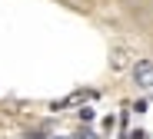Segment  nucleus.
I'll return each instance as SVG.
<instances>
[{
	"label": "nucleus",
	"mask_w": 153,
	"mask_h": 139,
	"mask_svg": "<svg viewBox=\"0 0 153 139\" xmlns=\"http://www.w3.org/2000/svg\"><path fill=\"white\" fill-rule=\"evenodd\" d=\"M130 139H146V132H143V129H133V132H130Z\"/></svg>",
	"instance_id": "obj_4"
},
{
	"label": "nucleus",
	"mask_w": 153,
	"mask_h": 139,
	"mask_svg": "<svg viewBox=\"0 0 153 139\" xmlns=\"http://www.w3.org/2000/svg\"><path fill=\"white\" fill-rule=\"evenodd\" d=\"M130 76L137 83V90H153V60H133Z\"/></svg>",
	"instance_id": "obj_1"
},
{
	"label": "nucleus",
	"mask_w": 153,
	"mask_h": 139,
	"mask_svg": "<svg viewBox=\"0 0 153 139\" xmlns=\"http://www.w3.org/2000/svg\"><path fill=\"white\" fill-rule=\"evenodd\" d=\"M50 139H63V136H50Z\"/></svg>",
	"instance_id": "obj_6"
},
{
	"label": "nucleus",
	"mask_w": 153,
	"mask_h": 139,
	"mask_svg": "<svg viewBox=\"0 0 153 139\" xmlns=\"http://www.w3.org/2000/svg\"><path fill=\"white\" fill-rule=\"evenodd\" d=\"M23 139H43V129H37V132H27Z\"/></svg>",
	"instance_id": "obj_3"
},
{
	"label": "nucleus",
	"mask_w": 153,
	"mask_h": 139,
	"mask_svg": "<svg viewBox=\"0 0 153 139\" xmlns=\"http://www.w3.org/2000/svg\"><path fill=\"white\" fill-rule=\"evenodd\" d=\"M130 63H133V57H130L126 46H113V50H110V70H113V73H123Z\"/></svg>",
	"instance_id": "obj_2"
},
{
	"label": "nucleus",
	"mask_w": 153,
	"mask_h": 139,
	"mask_svg": "<svg viewBox=\"0 0 153 139\" xmlns=\"http://www.w3.org/2000/svg\"><path fill=\"white\" fill-rule=\"evenodd\" d=\"M76 139H93V132H80V136H76Z\"/></svg>",
	"instance_id": "obj_5"
}]
</instances>
